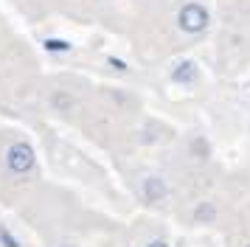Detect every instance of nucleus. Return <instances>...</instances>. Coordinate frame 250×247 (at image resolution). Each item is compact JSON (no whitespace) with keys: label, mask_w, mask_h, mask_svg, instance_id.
Here are the masks:
<instances>
[{"label":"nucleus","mask_w":250,"mask_h":247,"mask_svg":"<svg viewBox=\"0 0 250 247\" xmlns=\"http://www.w3.org/2000/svg\"><path fill=\"white\" fill-rule=\"evenodd\" d=\"M211 216H214V208L211 205H200L197 208V219H211Z\"/></svg>","instance_id":"5"},{"label":"nucleus","mask_w":250,"mask_h":247,"mask_svg":"<svg viewBox=\"0 0 250 247\" xmlns=\"http://www.w3.org/2000/svg\"><path fill=\"white\" fill-rule=\"evenodd\" d=\"M144 191H146V200L149 202H155L163 197V183H160V177H146V183H144Z\"/></svg>","instance_id":"4"},{"label":"nucleus","mask_w":250,"mask_h":247,"mask_svg":"<svg viewBox=\"0 0 250 247\" xmlns=\"http://www.w3.org/2000/svg\"><path fill=\"white\" fill-rule=\"evenodd\" d=\"M180 28L183 31H188V34H197V31H203L205 25H208V11L200 6V3H186L180 9Z\"/></svg>","instance_id":"1"},{"label":"nucleus","mask_w":250,"mask_h":247,"mask_svg":"<svg viewBox=\"0 0 250 247\" xmlns=\"http://www.w3.org/2000/svg\"><path fill=\"white\" fill-rule=\"evenodd\" d=\"M149 247H169V245H163V242H152Z\"/></svg>","instance_id":"6"},{"label":"nucleus","mask_w":250,"mask_h":247,"mask_svg":"<svg viewBox=\"0 0 250 247\" xmlns=\"http://www.w3.org/2000/svg\"><path fill=\"white\" fill-rule=\"evenodd\" d=\"M171 79H174V82H183V84L194 82V79H197V67H194V62H183V65H177L174 67V73H171Z\"/></svg>","instance_id":"2"},{"label":"nucleus","mask_w":250,"mask_h":247,"mask_svg":"<svg viewBox=\"0 0 250 247\" xmlns=\"http://www.w3.org/2000/svg\"><path fill=\"white\" fill-rule=\"evenodd\" d=\"M12 166L17 168V171H23V168L31 166V152H28L25 146H14L12 149Z\"/></svg>","instance_id":"3"}]
</instances>
